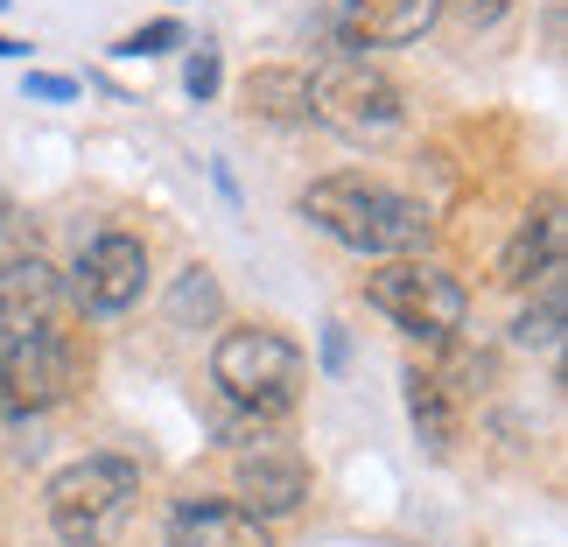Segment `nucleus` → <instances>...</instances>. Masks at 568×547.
Wrapping results in <instances>:
<instances>
[{
	"label": "nucleus",
	"mask_w": 568,
	"mask_h": 547,
	"mask_svg": "<svg viewBox=\"0 0 568 547\" xmlns=\"http://www.w3.org/2000/svg\"><path fill=\"white\" fill-rule=\"evenodd\" d=\"M310 498V464L295 449H253L239 456V506L253 519H281Z\"/></svg>",
	"instance_id": "nucleus-10"
},
{
	"label": "nucleus",
	"mask_w": 568,
	"mask_h": 547,
	"mask_svg": "<svg viewBox=\"0 0 568 547\" xmlns=\"http://www.w3.org/2000/svg\"><path fill=\"white\" fill-rule=\"evenodd\" d=\"M141 498V464L126 456H84L50 477V527L63 547H113L126 534V513Z\"/></svg>",
	"instance_id": "nucleus-2"
},
{
	"label": "nucleus",
	"mask_w": 568,
	"mask_h": 547,
	"mask_svg": "<svg viewBox=\"0 0 568 547\" xmlns=\"http://www.w3.org/2000/svg\"><path fill=\"white\" fill-rule=\"evenodd\" d=\"M435 21H443V0H344L337 36L344 50H400V42H422Z\"/></svg>",
	"instance_id": "nucleus-9"
},
{
	"label": "nucleus",
	"mask_w": 568,
	"mask_h": 547,
	"mask_svg": "<svg viewBox=\"0 0 568 547\" xmlns=\"http://www.w3.org/2000/svg\"><path fill=\"white\" fill-rule=\"evenodd\" d=\"M407 414H414V428H422V443H435V449L456 443V386L443 372H414L407 379Z\"/></svg>",
	"instance_id": "nucleus-13"
},
{
	"label": "nucleus",
	"mask_w": 568,
	"mask_h": 547,
	"mask_svg": "<svg viewBox=\"0 0 568 547\" xmlns=\"http://www.w3.org/2000/svg\"><path fill=\"white\" fill-rule=\"evenodd\" d=\"M8 217H14V204H8V190H0V232H8Z\"/></svg>",
	"instance_id": "nucleus-21"
},
{
	"label": "nucleus",
	"mask_w": 568,
	"mask_h": 547,
	"mask_svg": "<svg viewBox=\"0 0 568 547\" xmlns=\"http://www.w3.org/2000/svg\"><path fill=\"white\" fill-rule=\"evenodd\" d=\"M71 386H78V352H71L63 331L0 344V407L8 414H42V407H57Z\"/></svg>",
	"instance_id": "nucleus-6"
},
{
	"label": "nucleus",
	"mask_w": 568,
	"mask_h": 547,
	"mask_svg": "<svg viewBox=\"0 0 568 547\" xmlns=\"http://www.w3.org/2000/svg\"><path fill=\"white\" fill-rule=\"evenodd\" d=\"M169 316H176V323H211L217 316V281L204 274V267H190L183 281H176V295H169Z\"/></svg>",
	"instance_id": "nucleus-16"
},
{
	"label": "nucleus",
	"mask_w": 568,
	"mask_h": 547,
	"mask_svg": "<svg viewBox=\"0 0 568 547\" xmlns=\"http://www.w3.org/2000/svg\"><path fill=\"white\" fill-rule=\"evenodd\" d=\"M217 92V50H196L190 63V99H211Z\"/></svg>",
	"instance_id": "nucleus-18"
},
{
	"label": "nucleus",
	"mask_w": 568,
	"mask_h": 547,
	"mask_svg": "<svg viewBox=\"0 0 568 547\" xmlns=\"http://www.w3.org/2000/svg\"><path fill=\"white\" fill-rule=\"evenodd\" d=\"M506 8H513V0H464V14L477 21V29H491V21L506 14Z\"/></svg>",
	"instance_id": "nucleus-19"
},
{
	"label": "nucleus",
	"mask_w": 568,
	"mask_h": 547,
	"mask_svg": "<svg viewBox=\"0 0 568 547\" xmlns=\"http://www.w3.org/2000/svg\"><path fill=\"white\" fill-rule=\"evenodd\" d=\"M169 42H183V29H176V21H148V29H141V36H126L120 50H126V57H162Z\"/></svg>",
	"instance_id": "nucleus-17"
},
{
	"label": "nucleus",
	"mask_w": 568,
	"mask_h": 547,
	"mask_svg": "<svg viewBox=\"0 0 568 547\" xmlns=\"http://www.w3.org/2000/svg\"><path fill=\"white\" fill-rule=\"evenodd\" d=\"M302 211L352 253L407 260L414 246H428V211L414 196H400L393 183H373V176H323V183H310Z\"/></svg>",
	"instance_id": "nucleus-1"
},
{
	"label": "nucleus",
	"mask_w": 568,
	"mask_h": 547,
	"mask_svg": "<svg viewBox=\"0 0 568 547\" xmlns=\"http://www.w3.org/2000/svg\"><path fill=\"white\" fill-rule=\"evenodd\" d=\"M211 379L217 393H225L232 407L260 414V422H274V414L295 407L302 393V352L281 331H260V323H246V331H225L211 352Z\"/></svg>",
	"instance_id": "nucleus-3"
},
{
	"label": "nucleus",
	"mask_w": 568,
	"mask_h": 547,
	"mask_svg": "<svg viewBox=\"0 0 568 547\" xmlns=\"http://www.w3.org/2000/svg\"><path fill=\"white\" fill-rule=\"evenodd\" d=\"M0 8H8V0H0Z\"/></svg>",
	"instance_id": "nucleus-22"
},
{
	"label": "nucleus",
	"mask_w": 568,
	"mask_h": 547,
	"mask_svg": "<svg viewBox=\"0 0 568 547\" xmlns=\"http://www.w3.org/2000/svg\"><path fill=\"white\" fill-rule=\"evenodd\" d=\"M29 92H36V99H71L78 84H71V78H29Z\"/></svg>",
	"instance_id": "nucleus-20"
},
{
	"label": "nucleus",
	"mask_w": 568,
	"mask_h": 547,
	"mask_svg": "<svg viewBox=\"0 0 568 547\" xmlns=\"http://www.w3.org/2000/svg\"><path fill=\"white\" fill-rule=\"evenodd\" d=\"M365 302L422 344H456V331H464V316H470L464 281L428 267V260H386V267L365 281Z\"/></svg>",
	"instance_id": "nucleus-4"
},
{
	"label": "nucleus",
	"mask_w": 568,
	"mask_h": 547,
	"mask_svg": "<svg viewBox=\"0 0 568 547\" xmlns=\"http://www.w3.org/2000/svg\"><path fill=\"white\" fill-rule=\"evenodd\" d=\"M169 547H267V527L232 498H190L169 513Z\"/></svg>",
	"instance_id": "nucleus-11"
},
{
	"label": "nucleus",
	"mask_w": 568,
	"mask_h": 547,
	"mask_svg": "<svg viewBox=\"0 0 568 547\" xmlns=\"http://www.w3.org/2000/svg\"><path fill=\"white\" fill-rule=\"evenodd\" d=\"M310 120H323L344 141H386L400 126V92L365 57H337L310 78Z\"/></svg>",
	"instance_id": "nucleus-5"
},
{
	"label": "nucleus",
	"mask_w": 568,
	"mask_h": 547,
	"mask_svg": "<svg viewBox=\"0 0 568 547\" xmlns=\"http://www.w3.org/2000/svg\"><path fill=\"white\" fill-rule=\"evenodd\" d=\"M148 288V246L134 232H99L92 246L78 253V302L84 310H99V316H120V310H134Z\"/></svg>",
	"instance_id": "nucleus-7"
},
{
	"label": "nucleus",
	"mask_w": 568,
	"mask_h": 547,
	"mask_svg": "<svg viewBox=\"0 0 568 547\" xmlns=\"http://www.w3.org/2000/svg\"><path fill=\"white\" fill-rule=\"evenodd\" d=\"M246 105L260 120H310V78L288 71V63H267V71L246 78Z\"/></svg>",
	"instance_id": "nucleus-14"
},
{
	"label": "nucleus",
	"mask_w": 568,
	"mask_h": 547,
	"mask_svg": "<svg viewBox=\"0 0 568 547\" xmlns=\"http://www.w3.org/2000/svg\"><path fill=\"white\" fill-rule=\"evenodd\" d=\"M57 302H63V281L50 260H8L0 267V344H21V337H42L57 331Z\"/></svg>",
	"instance_id": "nucleus-8"
},
{
	"label": "nucleus",
	"mask_w": 568,
	"mask_h": 547,
	"mask_svg": "<svg viewBox=\"0 0 568 547\" xmlns=\"http://www.w3.org/2000/svg\"><path fill=\"white\" fill-rule=\"evenodd\" d=\"M534 274H561V211L555 204L540 217H527V225L513 232L506 260H498V281H506V288H527Z\"/></svg>",
	"instance_id": "nucleus-12"
},
{
	"label": "nucleus",
	"mask_w": 568,
	"mask_h": 547,
	"mask_svg": "<svg viewBox=\"0 0 568 547\" xmlns=\"http://www.w3.org/2000/svg\"><path fill=\"white\" fill-rule=\"evenodd\" d=\"M513 337L527 344V352H555V344H561V281L555 274H548V295H540L534 310L513 323Z\"/></svg>",
	"instance_id": "nucleus-15"
}]
</instances>
